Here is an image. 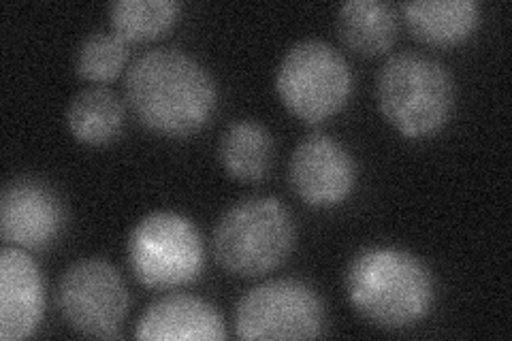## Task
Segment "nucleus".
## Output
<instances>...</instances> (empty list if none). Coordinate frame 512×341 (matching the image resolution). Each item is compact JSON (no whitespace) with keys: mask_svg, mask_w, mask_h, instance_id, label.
Here are the masks:
<instances>
[{"mask_svg":"<svg viewBox=\"0 0 512 341\" xmlns=\"http://www.w3.org/2000/svg\"><path fill=\"white\" fill-rule=\"evenodd\" d=\"M126 122L124 103L107 88L77 92L67 107L71 135L84 145H107L120 137Z\"/></svg>","mask_w":512,"mask_h":341,"instance_id":"16","label":"nucleus"},{"mask_svg":"<svg viewBox=\"0 0 512 341\" xmlns=\"http://www.w3.org/2000/svg\"><path fill=\"white\" fill-rule=\"evenodd\" d=\"M276 90L295 118L320 124L346 107L352 94L350 64L323 39L297 41L280 60Z\"/></svg>","mask_w":512,"mask_h":341,"instance_id":"6","label":"nucleus"},{"mask_svg":"<svg viewBox=\"0 0 512 341\" xmlns=\"http://www.w3.org/2000/svg\"><path fill=\"white\" fill-rule=\"evenodd\" d=\"M346 297L378 329L402 331L425 320L436 305V280L419 256L393 246H370L350 258Z\"/></svg>","mask_w":512,"mask_h":341,"instance_id":"2","label":"nucleus"},{"mask_svg":"<svg viewBox=\"0 0 512 341\" xmlns=\"http://www.w3.org/2000/svg\"><path fill=\"white\" fill-rule=\"evenodd\" d=\"M45 312V284L39 265L26 250L0 252V339L20 341L37 331Z\"/></svg>","mask_w":512,"mask_h":341,"instance_id":"11","label":"nucleus"},{"mask_svg":"<svg viewBox=\"0 0 512 341\" xmlns=\"http://www.w3.org/2000/svg\"><path fill=\"white\" fill-rule=\"evenodd\" d=\"M126 261L141 286L173 290L203 273V239L195 222L178 211H152L128 235Z\"/></svg>","mask_w":512,"mask_h":341,"instance_id":"5","label":"nucleus"},{"mask_svg":"<svg viewBox=\"0 0 512 341\" xmlns=\"http://www.w3.org/2000/svg\"><path fill=\"white\" fill-rule=\"evenodd\" d=\"M128 56L131 52H128V43L122 37H118L114 30H99L92 32L79 45L75 71L92 84H107L124 71Z\"/></svg>","mask_w":512,"mask_h":341,"instance_id":"18","label":"nucleus"},{"mask_svg":"<svg viewBox=\"0 0 512 341\" xmlns=\"http://www.w3.org/2000/svg\"><path fill=\"white\" fill-rule=\"evenodd\" d=\"M378 107L397 133L410 139L436 135L451 120L455 84L442 62L419 52H399L382 64Z\"/></svg>","mask_w":512,"mask_h":341,"instance_id":"3","label":"nucleus"},{"mask_svg":"<svg viewBox=\"0 0 512 341\" xmlns=\"http://www.w3.org/2000/svg\"><path fill=\"white\" fill-rule=\"evenodd\" d=\"M399 9L414 39L434 47L463 43L480 22V5L474 0H416Z\"/></svg>","mask_w":512,"mask_h":341,"instance_id":"13","label":"nucleus"},{"mask_svg":"<svg viewBox=\"0 0 512 341\" xmlns=\"http://www.w3.org/2000/svg\"><path fill=\"white\" fill-rule=\"evenodd\" d=\"M327 305L301 280H269L237 301L233 324L242 339H314L325 331Z\"/></svg>","mask_w":512,"mask_h":341,"instance_id":"7","label":"nucleus"},{"mask_svg":"<svg viewBox=\"0 0 512 341\" xmlns=\"http://www.w3.org/2000/svg\"><path fill=\"white\" fill-rule=\"evenodd\" d=\"M133 335L156 341H218L227 339V327L210 301L188 292H171L148 305Z\"/></svg>","mask_w":512,"mask_h":341,"instance_id":"12","label":"nucleus"},{"mask_svg":"<svg viewBox=\"0 0 512 341\" xmlns=\"http://www.w3.org/2000/svg\"><path fill=\"white\" fill-rule=\"evenodd\" d=\"M131 307L120 271L103 258H82L62 273L58 310L73 331L86 337H116Z\"/></svg>","mask_w":512,"mask_h":341,"instance_id":"8","label":"nucleus"},{"mask_svg":"<svg viewBox=\"0 0 512 341\" xmlns=\"http://www.w3.org/2000/svg\"><path fill=\"white\" fill-rule=\"evenodd\" d=\"M288 182L306 205L335 207L355 190V158L338 139L312 133L297 145L288 162Z\"/></svg>","mask_w":512,"mask_h":341,"instance_id":"10","label":"nucleus"},{"mask_svg":"<svg viewBox=\"0 0 512 341\" xmlns=\"http://www.w3.org/2000/svg\"><path fill=\"white\" fill-rule=\"evenodd\" d=\"M335 26L348 50L361 56L384 54L397 39L395 9L382 0H348L338 9Z\"/></svg>","mask_w":512,"mask_h":341,"instance_id":"15","label":"nucleus"},{"mask_svg":"<svg viewBox=\"0 0 512 341\" xmlns=\"http://www.w3.org/2000/svg\"><path fill=\"white\" fill-rule=\"evenodd\" d=\"M175 0H116L109 5L111 30L126 43H146L163 37L180 20Z\"/></svg>","mask_w":512,"mask_h":341,"instance_id":"17","label":"nucleus"},{"mask_svg":"<svg viewBox=\"0 0 512 341\" xmlns=\"http://www.w3.org/2000/svg\"><path fill=\"white\" fill-rule=\"evenodd\" d=\"M126 103L148 131L188 137L212 120L218 90L212 73L178 47H154L126 71Z\"/></svg>","mask_w":512,"mask_h":341,"instance_id":"1","label":"nucleus"},{"mask_svg":"<svg viewBox=\"0 0 512 341\" xmlns=\"http://www.w3.org/2000/svg\"><path fill=\"white\" fill-rule=\"evenodd\" d=\"M295 220L274 197H250L229 207L214 226L216 263L237 278H261L293 254Z\"/></svg>","mask_w":512,"mask_h":341,"instance_id":"4","label":"nucleus"},{"mask_svg":"<svg viewBox=\"0 0 512 341\" xmlns=\"http://www.w3.org/2000/svg\"><path fill=\"white\" fill-rule=\"evenodd\" d=\"M274 137L261 122L237 120L218 139V160L229 177L261 182L274 162Z\"/></svg>","mask_w":512,"mask_h":341,"instance_id":"14","label":"nucleus"},{"mask_svg":"<svg viewBox=\"0 0 512 341\" xmlns=\"http://www.w3.org/2000/svg\"><path fill=\"white\" fill-rule=\"evenodd\" d=\"M67 224L60 194L35 177H20L5 186L0 199V235L5 246L45 250L56 243Z\"/></svg>","mask_w":512,"mask_h":341,"instance_id":"9","label":"nucleus"}]
</instances>
